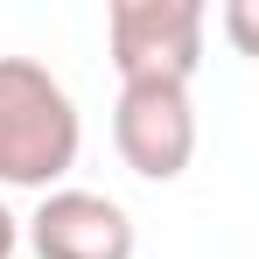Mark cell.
I'll list each match as a JSON object with an SVG mask.
<instances>
[{
	"label": "cell",
	"instance_id": "cell-3",
	"mask_svg": "<svg viewBox=\"0 0 259 259\" xmlns=\"http://www.w3.org/2000/svg\"><path fill=\"white\" fill-rule=\"evenodd\" d=\"M112 147L140 182H175L196 161V105L182 84H119Z\"/></svg>",
	"mask_w": 259,
	"mask_h": 259
},
{
	"label": "cell",
	"instance_id": "cell-5",
	"mask_svg": "<svg viewBox=\"0 0 259 259\" xmlns=\"http://www.w3.org/2000/svg\"><path fill=\"white\" fill-rule=\"evenodd\" d=\"M217 28H224V42L238 49V56H259V0H224Z\"/></svg>",
	"mask_w": 259,
	"mask_h": 259
},
{
	"label": "cell",
	"instance_id": "cell-1",
	"mask_svg": "<svg viewBox=\"0 0 259 259\" xmlns=\"http://www.w3.org/2000/svg\"><path fill=\"white\" fill-rule=\"evenodd\" d=\"M77 105L35 56H0V189H42L77 168Z\"/></svg>",
	"mask_w": 259,
	"mask_h": 259
},
{
	"label": "cell",
	"instance_id": "cell-6",
	"mask_svg": "<svg viewBox=\"0 0 259 259\" xmlns=\"http://www.w3.org/2000/svg\"><path fill=\"white\" fill-rule=\"evenodd\" d=\"M14 245H21V231H14V217H7V203H0V259H14Z\"/></svg>",
	"mask_w": 259,
	"mask_h": 259
},
{
	"label": "cell",
	"instance_id": "cell-2",
	"mask_svg": "<svg viewBox=\"0 0 259 259\" xmlns=\"http://www.w3.org/2000/svg\"><path fill=\"white\" fill-rule=\"evenodd\" d=\"M203 0H112L105 7V42L119 84H182L203 70Z\"/></svg>",
	"mask_w": 259,
	"mask_h": 259
},
{
	"label": "cell",
	"instance_id": "cell-4",
	"mask_svg": "<svg viewBox=\"0 0 259 259\" xmlns=\"http://www.w3.org/2000/svg\"><path fill=\"white\" fill-rule=\"evenodd\" d=\"M35 259H133V217L98 189H49L28 217Z\"/></svg>",
	"mask_w": 259,
	"mask_h": 259
}]
</instances>
